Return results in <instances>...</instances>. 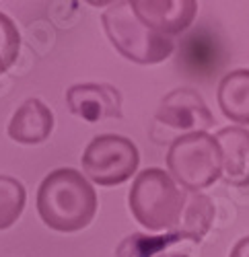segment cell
Returning <instances> with one entry per match:
<instances>
[{"label":"cell","mask_w":249,"mask_h":257,"mask_svg":"<svg viewBox=\"0 0 249 257\" xmlns=\"http://www.w3.org/2000/svg\"><path fill=\"white\" fill-rule=\"evenodd\" d=\"M35 204L46 226L58 232H76L95 218L97 194L78 171L56 169L41 181Z\"/></svg>","instance_id":"obj_1"},{"label":"cell","mask_w":249,"mask_h":257,"mask_svg":"<svg viewBox=\"0 0 249 257\" xmlns=\"http://www.w3.org/2000/svg\"><path fill=\"white\" fill-rule=\"evenodd\" d=\"M130 212L149 230L173 228L181 220L185 194L163 169H144L130 189Z\"/></svg>","instance_id":"obj_2"},{"label":"cell","mask_w":249,"mask_h":257,"mask_svg":"<svg viewBox=\"0 0 249 257\" xmlns=\"http://www.w3.org/2000/svg\"><path fill=\"white\" fill-rule=\"evenodd\" d=\"M167 169L171 179L190 194L212 185L222 175V151L214 136L192 132L175 138L167 151Z\"/></svg>","instance_id":"obj_3"},{"label":"cell","mask_w":249,"mask_h":257,"mask_svg":"<svg viewBox=\"0 0 249 257\" xmlns=\"http://www.w3.org/2000/svg\"><path fill=\"white\" fill-rule=\"evenodd\" d=\"M103 27L113 48L136 64H159L169 58L175 44L167 35L144 27L130 3H115L103 13Z\"/></svg>","instance_id":"obj_4"},{"label":"cell","mask_w":249,"mask_h":257,"mask_svg":"<svg viewBox=\"0 0 249 257\" xmlns=\"http://www.w3.org/2000/svg\"><path fill=\"white\" fill-rule=\"evenodd\" d=\"M82 171L97 185H119L128 181L138 169L140 155L136 144L117 134L95 136L82 153Z\"/></svg>","instance_id":"obj_5"},{"label":"cell","mask_w":249,"mask_h":257,"mask_svg":"<svg viewBox=\"0 0 249 257\" xmlns=\"http://www.w3.org/2000/svg\"><path fill=\"white\" fill-rule=\"evenodd\" d=\"M157 121L175 130H190L192 134L210 130L214 125V115L198 91L183 87L163 97L157 109Z\"/></svg>","instance_id":"obj_6"},{"label":"cell","mask_w":249,"mask_h":257,"mask_svg":"<svg viewBox=\"0 0 249 257\" xmlns=\"http://www.w3.org/2000/svg\"><path fill=\"white\" fill-rule=\"evenodd\" d=\"M132 13L144 27L161 35H179L188 29L198 13L196 0H132Z\"/></svg>","instance_id":"obj_7"},{"label":"cell","mask_w":249,"mask_h":257,"mask_svg":"<svg viewBox=\"0 0 249 257\" xmlns=\"http://www.w3.org/2000/svg\"><path fill=\"white\" fill-rule=\"evenodd\" d=\"M66 105L74 115L89 123L121 117V95L111 84H74L66 91Z\"/></svg>","instance_id":"obj_8"},{"label":"cell","mask_w":249,"mask_h":257,"mask_svg":"<svg viewBox=\"0 0 249 257\" xmlns=\"http://www.w3.org/2000/svg\"><path fill=\"white\" fill-rule=\"evenodd\" d=\"M222 151V177L229 185H249V130L241 125L222 127L214 136Z\"/></svg>","instance_id":"obj_9"},{"label":"cell","mask_w":249,"mask_h":257,"mask_svg":"<svg viewBox=\"0 0 249 257\" xmlns=\"http://www.w3.org/2000/svg\"><path fill=\"white\" fill-rule=\"evenodd\" d=\"M181 66L194 76H210L224 62L220 41L206 29H198L185 37L179 50Z\"/></svg>","instance_id":"obj_10"},{"label":"cell","mask_w":249,"mask_h":257,"mask_svg":"<svg viewBox=\"0 0 249 257\" xmlns=\"http://www.w3.org/2000/svg\"><path fill=\"white\" fill-rule=\"evenodd\" d=\"M52 130L54 113L44 101L35 97L21 105L9 123V136L19 144H39L48 140Z\"/></svg>","instance_id":"obj_11"},{"label":"cell","mask_w":249,"mask_h":257,"mask_svg":"<svg viewBox=\"0 0 249 257\" xmlns=\"http://www.w3.org/2000/svg\"><path fill=\"white\" fill-rule=\"evenodd\" d=\"M218 107L235 123H249V70H233L218 82Z\"/></svg>","instance_id":"obj_12"},{"label":"cell","mask_w":249,"mask_h":257,"mask_svg":"<svg viewBox=\"0 0 249 257\" xmlns=\"http://www.w3.org/2000/svg\"><path fill=\"white\" fill-rule=\"evenodd\" d=\"M212 220H214L212 200L204 194H190V196H185V206H183L181 220H179L181 226L173 232V237L175 241L179 239L200 241L208 232Z\"/></svg>","instance_id":"obj_13"},{"label":"cell","mask_w":249,"mask_h":257,"mask_svg":"<svg viewBox=\"0 0 249 257\" xmlns=\"http://www.w3.org/2000/svg\"><path fill=\"white\" fill-rule=\"evenodd\" d=\"M27 191L15 177L0 175V230L13 226L25 210Z\"/></svg>","instance_id":"obj_14"},{"label":"cell","mask_w":249,"mask_h":257,"mask_svg":"<svg viewBox=\"0 0 249 257\" xmlns=\"http://www.w3.org/2000/svg\"><path fill=\"white\" fill-rule=\"evenodd\" d=\"M173 241H175L173 234H169V237H144V234H130V237L117 247L115 255L117 257H155L159 251H163Z\"/></svg>","instance_id":"obj_15"},{"label":"cell","mask_w":249,"mask_h":257,"mask_svg":"<svg viewBox=\"0 0 249 257\" xmlns=\"http://www.w3.org/2000/svg\"><path fill=\"white\" fill-rule=\"evenodd\" d=\"M21 50V35L15 27L13 19L0 13V74H5L17 62Z\"/></svg>","instance_id":"obj_16"},{"label":"cell","mask_w":249,"mask_h":257,"mask_svg":"<svg viewBox=\"0 0 249 257\" xmlns=\"http://www.w3.org/2000/svg\"><path fill=\"white\" fill-rule=\"evenodd\" d=\"M229 257H249V237H243L233 249Z\"/></svg>","instance_id":"obj_17"}]
</instances>
